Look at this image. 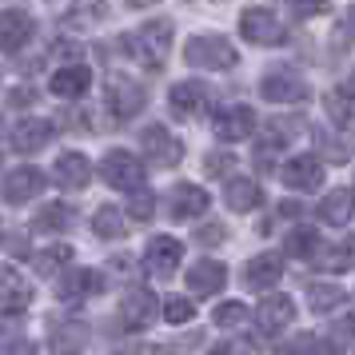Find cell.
<instances>
[{"label": "cell", "mask_w": 355, "mask_h": 355, "mask_svg": "<svg viewBox=\"0 0 355 355\" xmlns=\"http://www.w3.org/2000/svg\"><path fill=\"white\" fill-rule=\"evenodd\" d=\"M172 36H176V28H172V20H168V17L144 20L136 33H128L124 40H120V49L128 52V56H132L140 68L160 72L164 60H168V52H172Z\"/></svg>", "instance_id": "1"}, {"label": "cell", "mask_w": 355, "mask_h": 355, "mask_svg": "<svg viewBox=\"0 0 355 355\" xmlns=\"http://www.w3.org/2000/svg\"><path fill=\"white\" fill-rule=\"evenodd\" d=\"M184 60L192 68H204V72H227V68L240 64V52L236 44L227 40V36H192L188 44H184Z\"/></svg>", "instance_id": "2"}, {"label": "cell", "mask_w": 355, "mask_h": 355, "mask_svg": "<svg viewBox=\"0 0 355 355\" xmlns=\"http://www.w3.org/2000/svg\"><path fill=\"white\" fill-rule=\"evenodd\" d=\"M100 176H104V184L108 188H116V192H144V180H148V168L140 156H132V152H124V148H112L104 160H100Z\"/></svg>", "instance_id": "3"}, {"label": "cell", "mask_w": 355, "mask_h": 355, "mask_svg": "<svg viewBox=\"0 0 355 355\" xmlns=\"http://www.w3.org/2000/svg\"><path fill=\"white\" fill-rule=\"evenodd\" d=\"M240 36L248 44H256V49H275V44H284L288 40V24L275 17L272 8H243L240 12Z\"/></svg>", "instance_id": "4"}, {"label": "cell", "mask_w": 355, "mask_h": 355, "mask_svg": "<svg viewBox=\"0 0 355 355\" xmlns=\"http://www.w3.org/2000/svg\"><path fill=\"white\" fill-rule=\"evenodd\" d=\"M52 136H56L52 120H44V116H24V120H17L8 128V148L20 152V156H33V152L52 144Z\"/></svg>", "instance_id": "5"}, {"label": "cell", "mask_w": 355, "mask_h": 355, "mask_svg": "<svg viewBox=\"0 0 355 355\" xmlns=\"http://www.w3.org/2000/svg\"><path fill=\"white\" fill-rule=\"evenodd\" d=\"M168 108L180 116V120H196L211 108V88L204 80H176L172 92H168Z\"/></svg>", "instance_id": "6"}, {"label": "cell", "mask_w": 355, "mask_h": 355, "mask_svg": "<svg viewBox=\"0 0 355 355\" xmlns=\"http://www.w3.org/2000/svg\"><path fill=\"white\" fill-rule=\"evenodd\" d=\"M211 132H216L224 144H236V140L256 136V132H259V120H256V112H252L248 104H227V108H220V112H216V120H211Z\"/></svg>", "instance_id": "7"}, {"label": "cell", "mask_w": 355, "mask_h": 355, "mask_svg": "<svg viewBox=\"0 0 355 355\" xmlns=\"http://www.w3.org/2000/svg\"><path fill=\"white\" fill-rule=\"evenodd\" d=\"M323 160L320 156H311V152H300V156H291L284 168H279V180H284V188L291 192H315L323 188Z\"/></svg>", "instance_id": "8"}, {"label": "cell", "mask_w": 355, "mask_h": 355, "mask_svg": "<svg viewBox=\"0 0 355 355\" xmlns=\"http://www.w3.org/2000/svg\"><path fill=\"white\" fill-rule=\"evenodd\" d=\"M259 96L268 104H300V100H307V80L291 68H275L259 80Z\"/></svg>", "instance_id": "9"}, {"label": "cell", "mask_w": 355, "mask_h": 355, "mask_svg": "<svg viewBox=\"0 0 355 355\" xmlns=\"http://www.w3.org/2000/svg\"><path fill=\"white\" fill-rule=\"evenodd\" d=\"M140 148H144V156L156 164V168H176V164L184 160V144H180L164 124H152V128L140 132Z\"/></svg>", "instance_id": "10"}, {"label": "cell", "mask_w": 355, "mask_h": 355, "mask_svg": "<svg viewBox=\"0 0 355 355\" xmlns=\"http://www.w3.org/2000/svg\"><path fill=\"white\" fill-rule=\"evenodd\" d=\"M33 36H36L33 12H24V8H4V17H0V49H4V56H17L20 49H28Z\"/></svg>", "instance_id": "11"}, {"label": "cell", "mask_w": 355, "mask_h": 355, "mask_svg": "<svg viewBox=\"0 0 355 355\" xmlns=\"http://www.w3.org/2000/svg\"><path fill=\"white\" fill-rule=\"evenodd\" d=\"M180 259H184V243H180L176 236H152V240H148V252H144L148 275L168 279V275L180 268Z\"/></svg>", "instance_id": "12"}, {"label": "cell", "mask_w": 355, "mask_h": 355, "mask_svg": "<svg viewBox=\"0 0 355 355\" xmlns=\"http://www.w3.org/2000/svg\"><path fill=\"white\" fill-rule=\"evenodd\" d=\"M44 184H49V176H44L40 168L20 164V168H12V172L4 176V200H8V204H28V200H36V196L44 192Z\"/></svg>", "instance_id": "13"}, {"label": "cell", "mask_w": 355, "mask_h": 355, "mask_svg": "<svg viewBox=\"0 0 355 355\" xmlns=\"http://www.w3.org/2000/svg\"><path fill=\"white\" fill-rule=\"evenodd\" d=\"M104 104H108V112H112L116 120H132V116L144 112L148 92L140 88V84H132V80H112L108 92H104Z\"/></svg>", "instance_id": "14"}, {"label": "cell", "mask_w": 355, "mask_h": 355, "mask_svg": "<svg viewBox=\"0 0 355 355\" xmlns=\"http://www.w3.org/2000/svg\"><path fill=\"white\" fill-rule=\"evenodd\" d=\"M52 96L56 100H80L88 88H92V68L88 64H60L56 72H52Z\"/></svg>", "instance_id": "15"}, {"label": "cell", "mask_w": 355, "mask_h": 355, "mask_svg": "<svg viewBox=\"0 0 355 355\" xmlns=\"http://www.w3.org/2000/svg\"><path fill=\"white\" fill-rule=\"evenodd\" d=\"M291 320H295V300L291 295H268L256 307V327L263 336H279Z\"/></svg>", "instance_id": "16"}, {"label": "cell", "mask_w": 355, "mask_h": 355, "mask_svg": "<svg viewBox=\"0 0 355 355\" xmlns=\"http://www.w3.org/2000/svg\"><path fill=\"white\" fill-rule=\"evenodd\" d=\"M52 180L60 188H68V192H80L84 184L92 180V164H88L84 152H60L56 164H52Z\"/></svg>", "instance_id": "17"}, {"label": "cell", "mask_w": 355, "mask_h": 355, "mask_svg": "<svg viewBox=\"0 0 355 355\" xmlns=\"http://www.w3.org/2000/svg\"><path fill=\"white\" fill-rule=\"evenodd\" d=\"M120 320H124V327H148V323L156 320V295L148 288L124 291V300H120Z\"/></svg>", "instance_id": "18"}, {"label": "cell", "mask_w": 355, "mask_h": 355, "mask_svg": "<svg viewBox=\"0 0 355 355\" xmlns=\"http://www.w3.org/2000/svg\"><path fill=\"white\" fill-rule=\"evenodd\" d=\"M227 284V268L220 259H196L188 268V288L192 295H216V291Z\"/></svg>", "instance_id": "19"}, {"label": "cell", "mask_w": 355, "mask_h": 355, "mask_svg": "<svg viewBox=\"0 0 355 355\" xmlns=\"http://www.w3.org/2000/svg\"><path fill=\"white\" fill-rule=\"evenodd\" d=\"M211 204V196L200 188V184H176L172 188V220H196L204 216Z\"/></svg>", "instance_id": "20"}, {"label": "cell", "mask_w": 355, "mask_h": 355, "mask_svg": "<svg viewBox=\"0 0 355 355\" xmlns=\"http://www.w3.org/2000/svg\"><path fill=\"white\" fill-rule=\"evenodd\" d=\"M243 279L252 284V288H275L279 279H284V256H275V252H263V256H252L248 259V268H243Z\"/></svg>", "instance_id": "21"}, {"label": "cell", "mask_w": 355, "mask_h": 355, "mask_svg": "<svg viewBox=\"0 0 355 355\" xmlns=\"http://www.w3.org/2000/svg\"><path fill=\"white\" fill-rule=\"evenodd\" d=\"M100 291H104V275L92 272V268H76L56 284L60 300H84V295H100Z\"/></svg>", "instance_id": "22"}, {"label": "cell", "mask_w": 355, "mask_h": 355, "mask_svg": "<svg viewBox=\"0 0 355 355\" xmlns=\"http://www.w3.org/2000/svg\"><path fill=\"white\" fill-rule=\"evenodd\" d=\"M320 272H352L355 268V236H343L336 243H323L320 256L311 259Z\"/></svg>", "instance_id": "23"}, {"label": "cell", "mask_w": 355, "mask_h": 355, "mask_svg": "<svg viewBox=\"0 0 355 355\" xmlns=\"http://www.w3.org/2000/svg\"><path fill=\"white\" fill-rule=\"evenodd\" d=\"M224 200H227L232 211H252V208L263 204V188H259L256 180H248V176H232L224 184Z\"/></svg>", "instance_id": "24"}, {"label": "cell", "mask_w": 355, "mask_h": 355, "mask_svg": "<svg viewBox=\"0 0 355 355\" xmlns=\"http://www.w3.org/2000/svg\"><path fill=\"white\" fill-rule=\"evenodd\" d=\"M315 216H320L323 224L343 227V224H347V220L355 216V192H347V188H336V192H327V196L320 200Z\"/></svg>", "instance_id": "25"}, {"label": "cell", "mask_w": 355, "mask_h": 355, "mask_svg": "<svg viewBox=\"0 0 355 355\" xmlns=\"http://www.w3.org/2000/svg\"><path fill=\"white\" fill-rule=\"evenodd\" d=\"M28 304H33V288H24V284H20V275H17V268H12V263H4V300H0L4 315L12 320V315H20Z\"/></svg>", "instance_id": "26"}, {"label": "cell", "mask_w": 355, "mask_h": 355, "mask_svg": "<svg viewBox=\"0 0 355 355\" xmlns=\"http://www.w3.org/2000/svg\"><path fill=\"white\" fill-rule=\"evenodd\" d=\"M84 339H88V327L80 320H60L52 323V347L60 355H80L84 352Z\"/></svg>", "instance_id": "27"}, {"label": "cell", "mask_w": 355, "mask_h": 355, "mask_svg": "<svg viewBox=\"0 0 355 355\" xmlns=\"http://www.w3.org/2000/svg\"><path fill=\"white\" fill-rule=\"evenodd\" d=\"M108 20V4L104 0H72V8L64 12V24L68 28H92V24H104Z\"/></svg>", "instance_id": "28"}, {"label": "cell", "mask_w": 355, "mask_h": 355, "mask_svg": "<svg viewBox=\"0 0 355 355\" xmlns=\"http://www.w3.org/2000/svg\"><path fill=\"white\" fill-rule=\"evenodd\" d=\"M320 248H323L320 232H315L311 224H300L295 232H288V240H284V252L295 256V259H315L320 256Z\"/></svg>", "instance_id": "29"}, {"label": "cell", "mask_w": 355, "mask_h": 355, "mask_svg": "<svg viewBox=\"0 0 355 355\" xmlns=\"http://www.w3.org/2000/svg\"><path fill=\"white\" fill-rule=\"evenodd\" d=\"M323 108H327V116H331L336 128H343V132L352 128L355 132V96H347L343 88H336V92H327Z\"/></svg>", "instance_id": "30"}, {"label": "cell", "mask_w": 355, "mask_h": 355, "mask_svg": "<svg viewBox=\"0 0 355 355\" xmlns=\"http://www.w3.org/2000/svg\"><path fill=\"white\" fill-rule=\"evenodd\" d=\"M92 232L104 236V240H120V236L128 232V220H124V211L120 208L104 204V208H96V216H92Z\"/></svg>", "instance_id": "31"}, {"label": "cell", "mask_w": 355, "mask_h": 355, "mask_svg": "<svg viewBox=\"0 0 355 355\" xmlns=\"http://www.w3.org/2000/svg\"><path fill=\"white\" fill-rule=\"evenodd\" d=\"M295 128H300V116H291V120H268V124L259 128V148H263V152L284 148L291 136H295Z\"/></svg>", "instance_id": "32"}, {"label": "cell", "mask_w": 355, "mask_h": 355, "mask_svg": "<svg viewBox=\"0 0 355 355\" xmlns=\"http://www.w3.org/2000/svg\"><path fill=\"white\" fill-rule=\"evenodd\" d=\"M72 224H76V208L72 204H49V208H40V216H36V227L40 232H68Z\"/></svg>", "instance_id": "33"}, {"label": "cell", "mask_w": 355, "mask_h": 355, "mask_svg": "<svg viewBox=\"0 0 355 355\" xmlns=\"http://www.w3.org/2000/svg\"><path fill=\"white\" fill-rule=\"evenodd\" d=\"M343 300H347V291L336 288V284H311V288H307V304H311V311H336Z\"/></svg>", "instance_id": "34"}, {"label": "cell", "mask_w": 355, "mask_h": 355, "mask_svg": "<svg viewBox=\"0 0 355 355\" xmlns=\"http://www.w3.org/2000/svg\"><path fill=\"white\" fill-rule=\"evenodd\" d=\"M68 259H72V248H68V243L44 248V252L36 256V272H40V275H56V268H64Z\"/></svg>", "instance_id": "35"}, {"label": "cell", "mask_w": 355, "mask_h": 355, "mask_svg": "<svg viewBox=\"0 0 355 355\" xmlns=\"http://www.w3.org/2000/svg\"><path fill=\"white\" fill-rule=\"evenodd\" d=\"M164 320H168V323H188V320H196V304L188 300V295H172V300L164 304Z\"/></svg>", "instance_id": "36"}, {"label": "cell", "mask_w": 355, "mask_h": 355, "mask_svg": "<svg viewBox=\"0 0 355 355\" xmlns=\"http://www.w3.org/2000/svg\"><path fill=\"white\" fill-rule=\"evenodd\" d=\"M284 4H288L291 20H311L327 12V0H284Z\"/></svg>", "instance_id": "37"}, {"label": "cell", "mask_w": 355, "mask_h": 355, "mask_svg": "<svg viewBox=\"0 0 355 355\" xmlns=\"http://www.w3.org/2000/svg\"><path fill=\"white\" fill-rule=\"evenodd\" d=\"M211 320L220 323V327H240V323L248 320V307L236 304V300H227V304L216 307V315H211Z\"/></svg>", "instance_id": "38"}, {"label": "cell", "mask_w": 355, "mask_h": 355, "mask_svg": "<svg viewBox=\"0 0 355 355\" xmlns=\"http://www.w3.org/2000/svg\"><path fill=\"white\" fill-rule=\"evenodd\" d=\"M320 347H323V343H320L315 336H295V339H291V343H288V347H284L279 355H315Z\"/></svg>", "instance_id": "39"}, {"label": "cell", "mask_w": 355, "mask_h": 355, "mask_svg": "<svg viewBox=\"0 0 355 355\" xmlns=\"http://www.w3.org/2000/svg\"><path fill=\"white\" fill-rule=\"evenodd\" d=\"M152 208H156L152 192H136V196H132V204H128V211L136 216V220H148V216H152Z\"/></svg>", "instance_id": "40"}, {"label": "cell", "mask_w": 355, "mask_h": 355, "mask_svg": "<svg viewBox=\"0 0 355 355\" xmlns=\"http://www.w3.org/2000/svg\"><path fill=\"white\" fill-rule=\"evenodd\" d=\"M232 164H236V156H227V152H211L208 160H204V172H208V176H220V172H227Z\"/></svg>", "instance_id": "41"}, {"label": "cell", "mask_w": 355, "mask_h": 355, "mask_svg": "<svg viewBox=\"0 0 355 355\" xmlns=\"http://www.w3.org/2000/svg\"><path fill=\"white\" fill-rule=\"evenodd\" d=\"M4 355H36V343L33 339H8V352Z\"/></svg>", "instance_id": "42"}, {"label": "cell", "mask_w": 355, "mask_h": 355, "mask_svg": "<svg viewBox=\"0 0 355 355\" xmlns=\"http://www.w3.org/2000/svg\"><path fill=\"white\" fill-rule=\"evenodd\" d=\"M33 92H12V96H8V104H33Z\"/></svg>", "instance_id": "43"}, {"label": "cell", "mask_w": 355, "mask_h": 355, "mask_svg": "<svg viewBox=\"0 0 355 355\" xmlns=\"http://www.w3.org/2000/svg\"><path fill=\"white\" fill-rule=\"evenodd\" d=\"M124 4H132V8H152V4H160V0H124Z\"/></svg>", "instance_id": "44"}, {"label": "cell", "mask_w": 355, "mask_h": 355, "mask_svg": "<svg viewBox=\"0 0 355 355\" xmlns=\"http://www.w3.org/2000/svg\"><path fill=\"white\" fill-rule=\"evenodd\" d=\"M343 92H347V96H355V72L347 76V80H343Z\"/></svg>", "instance_id": "45"}, {"label": "cell", "mask_w": 355, "mask_h": 355, "mask_svg": "<svg viewBox=\"0 0 355 355\" xmlns=\"http://www.w3.org/2000/svg\"><path fill=\"white\" fill-rule=\"evenodd\" d=\"M208 355H232V347H216V352H208Z\"/></svg>", "instance_id": "46"}, {"label": "cell", "mask_w": 355, "mask_h": 355, "mask_svg": "<svg viewBox=\"0 0 355 355\" xmlns=\"http://www.w3.org/2000/svg\"><path fill=\"white\" fill-rule=\"evenodd\" d=\"M128 355H132V352H128Z\"/></svg>", "instance_id": "47"}]
</instances>
